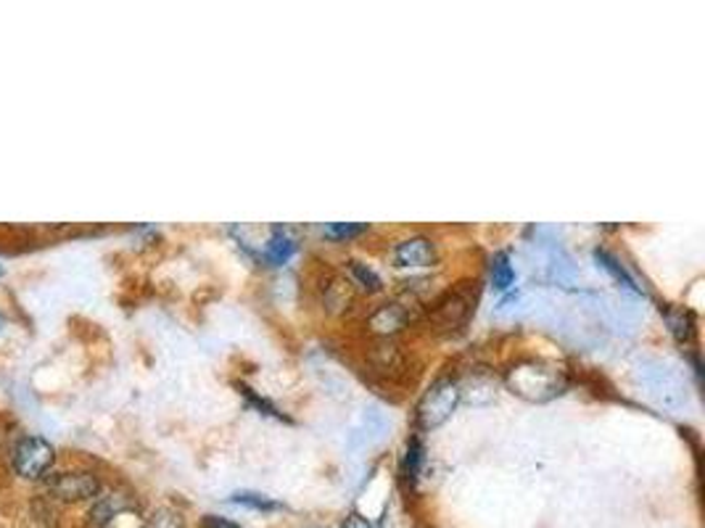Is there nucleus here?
<instances>
[{
	"label": "nucleus",
	"instance_id": "1",
	"mask_svg": "<svg viewBox=\"0 0 705 528\" xmlns=\"http://www.w3.org/2000/svg\"><path fill=\"white\" fill-rule=\"evenodd\" d=\"M505 380L513 394H518L520 399H529V402H550V399L561 397L568 386L566 373H563L561 367L539 360L513 365L511 370H507Z\"/></svg>",
	"mask_w": 705,
	"mask_h": 528
},
{
	"label": "nucleus",
	"instance_id": "2",
	"mask_svg": "<svg viewBox=\"0 0 705 528\" xmlns=\"http://www.w3.org/2000/svg\"><path fill=\"white\" fill-rule=\"evenodd\" d=\"M459 399H463V389H459L457 380L439 378L437 384L428 386V391L420 399L418 426L423 431H431V428L444 426V423L452 417V413L457 410Z\"/></svg>",
	"mask_w": 705,
	"mask_h": 528
},
{
	"label": "nucleus",
	"instance_id": "3",
	"mask_svg": "<svg viewBox=\"0 0 705 528\" xmlns=\"http://www.w3.org/2000/svg\"><path fill=\"white\" fill-rule=\"evenodd\" d=\"M56 463V450L42 436H24L14 447V470L24 481H42Z\"/></svg>",
	"mask_w": 705,
	"mask_h": 528
},
{
	"label": "nucleus",
	"instance_id": "4",
	"mask_svg": "<svg viewBox=\"0 0 705 528\" xmlns=\"http://www.w3.org/2000/svg\"><path fill=\"white\" fill-rule=\"evenodd\" d=\"M476 288L474 291L470 288H455V291L446 293L431 312L437 330H441V334H457V330H463L468 325L470 315L476 312Z\"/></svg>",
	"mask_w": 705,
	"mask_h": 528
},
{
	"label": "nucleus",
	"instance_id": "5",
	"mask_svg": "<svg viewBox=\"0 0 705 528\" xmlns=\"http://www.w3.org/2000/svg\"><path fill=\"white\" fill-rule=\"evenodd\" d=\"M46 491L56 496L59 502L75 505V502L93 500L101 494V481L88 470H66L56 473V476H46Z\"/></svg>",
	"mask_w": 705,
	"mask_h": 528
},
{
	"label": "nucleus",
	"instance_id": "6",
	"mask_svg": "<svg viewBox=\"0 0 705 528\" xmlns=\"http://www.w3.org/2000/svg\"><path fill=\"white\" fill-rule=\"evenodd\" d=\"M391 260H394L396 267H431L437 262V246L426 236L404 238L394 246Z\"/></svg>",
	"mask_w": 705,
	"mask_h": 528
},
{
	"label": "nucleus",
	"instance_id": "7",
	"mask_svg": "<svg viewBox=\"0 0 705 528\" xmlns=\"http://www.w3.org/2000/svg\"><path fill=\"white\" fill-rule=\"evenodd\" d=\"M410 325V310L400 302L381 304L370 317H367L365 328L370 330L373 336H394L400 334L402 328Z\"/></svg>",
	"mask_w": 705,
	"mask_h": 528
},
{
	"label": "nucleus",
	"instance_id": "8",
	"mask_svg": "<svg viewBox=\"0 0 705 528\" xmlns=\"http://www.w3.org/2000/svg\"><path fill=\"white\" fill-rule=\"evenodd\" d=\"M127 510H130V500H127L125 494H106L90 510V520H93V526L98 528H106L112 526L116 518H122Z\"/></svg>",
	"mask_w": 705,
	"mask_h": 528
},
{
	"label": "nucleus",
	"instance_id": "9",
	"mask_svg": "<svg viewBox=\"0 0 705 528\" xmlns=\"http://www.w3.org/2000/svg\"><path fill=\"white\" fill-rule=\"evenodd\" d=\"M352 284L343 278H328V284L323 286V306L330 312V315H341L347 312L354 302Z\"/></svg>",
	"mask_w": 705,
	"mask_h": 528
},
{
	"label": "nucleus",
	"instance_id": "10",
	"mask_svg": "<svg viewBox=\"0 0 705 528\" xmlns=\"http://www.w3.org/2000/svg\"><path fill=\"white\" fill-rule=\"evenodd\" d=\"M293 251H297V241L288 236L284 227H275L273 236H269V241L265 243V260L273 264V267H278V264H286L291 260Z\"/></svg>",
	"mask_w": 705,
	"mask_h": 528
},
{
	"label": "nucleus",
	"instance_id": "11",
	"mask_svg": "<svg viewBox=\"0 0 705 528\" xmlns=\"http://www.w3.org/2000/svg\"><path fill=\"white\" fill-rule=\"evenodd\" d=\"M347 273H349V284L357 286L360 291H367V293L383 291L381 275H378L373 267H367V264L352 260L347 264Z\"/></svg>",
	"mask_w": 705,
	"mask_h": 528
},
{
	"label": "nucleus",
	"instance_id": "12",
	"mask_svg": "<svg viewBox=\"0 0 705 528\" xmlns=\"http://www.w3.org/2000/svg\"><path fill=\"white\" fill-rule=\"evenodd\" d=\"M666 323H668V328H671L673 339H677L679 343H690L692 339H695V317H692V312L668 310Z\"/></svg>",
	"mask_w": 705,
	"mask_h": 528
},
{
	"label": "nucleus",
	"instance_id": "13",
	"mask_svg": "<svg viewBox=\"0 0 705 528\" xmlns=\"http://www.w3.org/2000/svg\"><path fill=\"white\" fill-rule=\"evenodd\" d=\"M489 269H492V284L496 291H507L515 284V269L511 264V254L507 251H500V254L492 256V264H489Z\"/></svg>",
	"mask_w": 705,
	"mask_h": 528
},
{
	"label": "nucleus",
	"instance_id": "14",
	"mask_svg": "<svg viewBox=\"0 0 705 528\" xmlns=\"http://www.w3.org/2000/svg\"><path fill=\"white\" fill-rule=\"evenodd\" d=\"M594 260H597L600 267H603L605 273H610L613 278H616L624 288H629V291H637L634 280H631V275L627 273V269H624L621 264L616 262V256H610L608 251H594Z\"/></svg>",
	"mask_w": 705,
	"mask_h": 528
},
{
	"label": "nucleus",
	"instance_id": "15",
	"mask_svg": "<svg viewBox=\"0 0 705 528\" xmlns=\"http://www.w3.org/2000/svg\"><path fill=\"white\" fill-rule=\"evenodd\" d=\"M367 230V225L363 223H333V225H323V236L330 238V241H349L354 236H363Z\"/></svg>",
	"mask_w": 705,
	"mask_h": 528
},
{
	"label": "nucleus",
	"instance_id": "16",
	"mask_svg": "<svg viewBox=\"0 0 705 528\" xmlns=\"http://www.w3.org/2000/svg\"><path fill=\"white\" fill-rule=\"evenodd\" d=\"M420 463H423V444L420 439H413L407 444V454H404V478H407L410 483L418 481Z\"/></svg>",
	"mask_w": 705,
	"mask_h": 528
},
{
	"label": "nucleus",
	"instance_id": "17",
	"mask_svg": "<svg viewBox=\"0 0 705 528\" xmlns=\"http://www.w3.org/2000/svg\"><path fill=\"white\" fill-rule=\"evenodd\" d=\"M232 502H238V505H247V507H254V510H284V505L275 500H269L265 494H256V491H238V494H232Z\"/></svg>",
	"mask_w": 705,
	"mask_h": 528
},
{
	"label": "nucleus",
	"instance_id": "18",
	"mask_svg": "<svg viewBox=\"0 0 705 528\" xmlns=\"http://www.w3.org/2000/svg\"><path fill=\"white\" fill-rule=\"evenodd\" d=\"M146 528H182V520H180V515L167 513V510H164V513L153 515L151 524Z\"/></svg>",
	"mask_w": 705,
	"mask_h": 528
},
{
	"label": "nucleus",
	"instance_id": "19",
	"mask_svg": "<svg viewBox=\"0 0 705 528\" xmlns=\"http://www.w3.org/2000/svg\"><path fill=\"white\" fill-rule=\"evenodd\" d=\"M341 528H376V526H373L367 518H363L360 513H352L341 520Z\"/></svg>",
	"mask_w": 705,
	"mask_h": 528
},
{
	"label": "nucleus",
	"instance_id": "20",
	"mask_svg": "<svg viewBox=\"0 0 705 528\" xmlns=\"http://www.w3.org/2000/svg\"><path fill=\"white\" fill-rule=\"evenodd\" d=\"M204 526H206V528H241V526L230 524V520L217 518V515H206V518H204Z\"/></svg>",
	"mask_w": 705,
	"mask_h": 528
},
{
	"label": "nucleus",
	"instance_id": "21",
	"mask_svg": "<svg viewBox=\"0 0 705 528\" xmlns=\"http://www.w3.org/2000/svg\"><path fill=\"white\" fill-rule=\"evenodd\" d=\"M3 275H5V269H3V264H0V278H3Z\"/></svg>",
	"mask_w": 705,
	"mask_h": 528
},
{
	"label": "nucleus",
	"instance_id": "22",
	"mask_svg": "<svg viewBox=\"0 0 705 528\" xmlns=\"http://www.w3.org/2000/svg\"><path fill=\"white\" fill-rule=\"evenodd\" d=\"M0 325H3V317H0Z\"/></svg>",
	"mask_w": 705,
	"mask_h": 528
}]
</instances>
